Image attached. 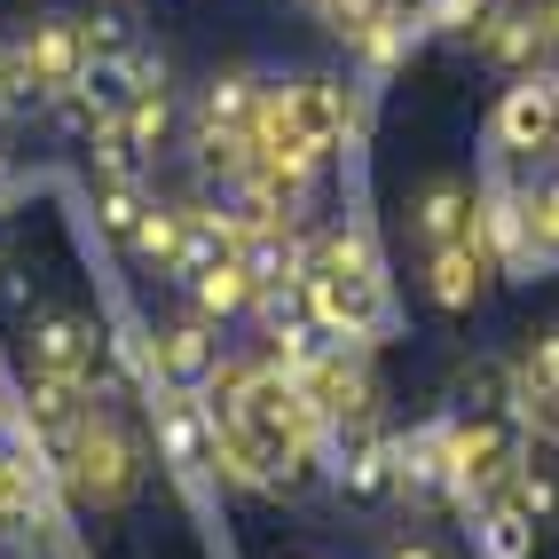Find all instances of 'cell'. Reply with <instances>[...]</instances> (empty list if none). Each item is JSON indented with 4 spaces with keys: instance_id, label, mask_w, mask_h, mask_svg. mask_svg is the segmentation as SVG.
Listing matches in <instances>:
<instances>
[{
    "instance_id": "cell-8",
    "label": "cell",
    "mask_w": 559,
    "mask_h": 559,
    "mask_svg": "<svg viewBox=\"0 0 559 559\" xmlns=\"http://www.w3.org/2000/svg\"><path fill=\"white\" fill-rule=\"evenodd\" d=\"M213 362H221V331H213V323H198V316L166 323L158 340L142 347V370H151L166 394H198V386L213 379Z\"/></svg>"
},
{
    "instance_id": "cell-4",
    "label": "cell",
    "mask_w": 559,
    "mask_h": 559,
    "mask_svg": "<svg viewBox=\"0 0 559 559\" xmlns=\"http://www.w3.org/2000/svg\"><path fill=\"white\" fill-rule=\"evenodd\" d=\"M9 71H16V95L32 103H63L71 87L87 80V48H80V16H32V32L9 48Z\"/></svg>"
},
{
    "instance_id": "cell-13",
    "label": "cell",
    "mask_w": 559,
    "mask_h": 559,
    "mask_svg": "<svg viewBox=\"0 0 559 559\" xmlns=\"http://www.w3.org/2000/svg\"><path fill=\"white\" fill-rule=\"evenodd\" d=\"M292 119H300V134L331 158V151L355 134V95H347V80H331V71H300V80H292Z\"/></svg>"
},
{
    "instance_id": "cell-21",
    "label": "cell",
    "mask_w": 559,
    "mask_h": 559,
    "mask_svg": "<svg viewBox=\"0 0 559 559\" xmlns=\"http://www.w3.org/2000/svg\"><path fill=\"white\" fill-rule=\"evenodd\" d=\"M190 300H198V323H229V316H245L252 308V276L237 269V260H221V269H205L198 284H190Z\"/></svg>"
},
{
    "instance_id": "cell-25",
    "label": "cell",
    "mask_w": 559,
    "mask_h": 559,
    "mask_svg": "<svg viewBox=\"0 0 559 559\" xmlns=\"http://www.w3.org/2000/svg\"><path fill=\"white\" fill-rule=\"evenodd\" d=\"M386 559H450V551H441V544H433L426 528H402V536L386 544Z\"/></svg>"
},
{
    "instance_id": "cell-1",
    "label": "cell",
    "mask_w": 559,
    "mask_h": 559,
    "mask_svg": "<svg viewBox=\"0 0 559 559\" xmlns=\"http://www.w3.org/2000/svg\"><path fill=\"white\" fill-rule=\"evenodd\" d=\"M300 300H308V323L331 347H362L370 355L386 340V269H379V252H370L362 229H323L308 245Z\"/></svg>"
},
{
    "instance_id": "cell-27",
    "label": "cell",
    "mask_w": 559,
    "mask_h": 559,
    "mask_svg": "<svg viewBox=\"0 0 559 559\" xmlns=\"http://www.w3.org/2000/svg\"><path fill=\"white\" fill-rule=\"evenodd\" d=\"M16 418V386H9V370H0V426Z\"/></svg>"
},
{
    "instance_id": "cell-5",
    "label": "cell",
    "mask_w": 559,
    "mask_h": 559,
    "mask_svg": "<svg viewBox=\"0 0 559 559\" xmlns=\"http://www.w3.org/2000/svg\"><path fill=\"white\" fill-rule=\"evenodd\" d=\"M520 465V441L504 418H473V426H441V489H457L473 504H489L504 489V473Z\"/></svg>"
},
{
    "instance_id": "cell-3",
    "label": "cell",
    "mask_w": 559,
    "mask_h": 559,
    "mask_svg": "<svg viewBox=\"0 0 559 559\" xmlns=\"http://www.w3.org/2000/svg\"><path fill=\"white\" fill-rule=\"evenodd\" d=\"M56 473H63V489L80 497V504L119 512L142 489V441L119 426V409H110V402H95L87 418H80V433L56 450Z\"/></svg>"
},
{
    "instance_id": "cell-22",
    "label": "cell",
    "mask_w": 559,
    "mask_h": 559,
    "mask_svg": "<svg viewBox=\"0 0 559 559\" xmlns=\"http://www.w3.org/2000/svg\"><path fill=\"white\" fill-rule=\"evenodd\" d=\"M520 213H528V260L536 269H559V174L520 190Z\"/></svg>"
},
{
    "instance_id": "cell-11",
    "label": "cell",
    "mask_w": 559,
    "mask_h": 559,
    "mask_svg": "<svg viewBox=\"0 0 559 559\" xmlns=\"http://www.w3.org/2000/svg\"><path fill=\"white\" fill-rule=\"evenodd\" d=\"M473 181L465 174H426L418 190H409V237H418L426 252L433 245H465L473 237Z\"/></svg>"
},
{
    "instance_id": "cell-28",
    "label": "cell",
    "mask_w": 559,
    "mask_h": 559,
    "mask_svg": "<svg viewBox=\"0 0 559 559\" xmlns=\"http://www.w3.org/2000/svg\"><path fill=\"white\" fill-rule=\"evenodd\" d=\"M300 9H308V16H331V9H340V0H300Z\"/></svg>"
},
{
    "instance_id": "cell-10",
    "label": "cell",
    "mask_w": 559,
    "mask_h": 559,
    "mask_svg": "<svg viewBox=\"0 0 559 559\" xmlns=\"http://www.w3.org/2000/svg\"><path fill=\"white\" fill-rule=\"evenodd\" d=\"M457 40H465L473 63H489V71H520V80L544 71V48H536V32H528V9H512V0H489Z\"/></svg>"
},
{
    "instance_id": "cell-7",
    "label": "cell",
    "mask_w": 559,
    "mask_h": 559,
    "mask_svg": "<svg viewBox=\"0 0 559 559\" xmlns=\"http://www.w3.org/2000/svg\"><path fill=\"white\" fill-rule=\"evenodd\" d=\"M24 355H32V379H71V386H87V394H95L103 340H95V323H87V316L40 308V316L24 323Z\"/></svg>"
},
{
    "instance_id": "cell-9",
    "label": "cell",
    "mask_w": 559,
    "mask_h": 559,
    "mask_svg": "<svg viewBox=\"0 0 559 559\" xmlns=\"http://www.w3.org/2000/svg\"><path fill=\"white\" fill-rule=\"evenodd\" d=\"M489 134H497V151H504V158H544L551 142H559V95H551L544 71H528L520 87H504Z\"/></svg>"
},
{
    "instance_id": "cell-19",
    "label": "cell",
    "mask_w": 559,
    "mask_h": 559,
    "mask_svg": "<svg viewBox=\"0 0 559 559\" xmlns=\"http://www.w3.org/2000/svg\"><path fill=\"white\" fill-rule=\"evenodd\" d=\"M127 245H134V260L142 269H158V276H181V245H190V205H142V221L127 229Z\"/></svg>"
},
{
    "instance_id": "cell-6",
    "label": "cell",
    "mask_w": 559,
    "mask_h": 559,
    "mask_svg": "<svg viewBox=\"0 0 559 559\" xmlns=\"http://www.w3.org/2000/svg\"><path fill=\"white\" fill-rule=\"evenodd\" d=\"M300 394L316 402V418L331 433H347V426H370V409H379V386H370V370H362V347H316V362L300 370Z\"/></svg>"
},
{
    "instance_id": "cell-29",
    "label": "cell",
    "mask_w": 559,
    "mask_h": 559,
    "mask_svg": "<svg viewBox=\"0 0 559 559\" xmlns=\"http://www.w3.org/2000/svg\"><path fill=\"white\" fill-rule=\"evenodd\" d=\"M544 80H551V95H559V71H544Z\"/></svg>"
},
{
    "instance_id": "cell-14",
    "label": "cell",
    "mask_w": 559,
    "mask_h": 559,
    "mask_svg": "<svg viewBox=\"0 0 559 559\" xmlns=\"http://www.w3.org/2000/svg\"><path fill=\"white\" fill-rule=\"evenodd\" d=\"M489 252H480L473 237L465 245H433L426 252V300L433 308H450V316H465V308H480V292H489Z\"/></svg>"
},
{
    "instance_id": "cell-23",
    "label": "cell",
    "mask_w": 559,
    "mask_h": 559,
    "mask_svg": "<svg viewBox=\"0 0 559 559\" xmlns=\"http://www.w3.org/2000/svg\"><path fill=\"white\" fill-rule=\"evenodd\" d=\"M480 551H489V559H528L536 551V528H528V520H520L512 504H480Z\"/></svg>"
},
{
    "instance_id": "cell-24",
    "label": "cell",
    "mask_w": 559,
    "mask_h": 559,
    "mask_svg": "<svg viewBox=\"0 0 559 559\" xmlns=\"http://www.w3.org/2000/svg\"><path fill=\"white\" fill-rule=\"evenodd\" d=\"M142 205H151V198H142V181H134V174H103L95 213H103V229H110V237H127L134 221H142Z\"/></svg>"
},
{
    "instance_id": "cell-30",
    "label": "cell",
    "mask_w": 559,
    "mask_h": 559,
    "mask_svg": "<svg viewBox=\"0 0 559 559\" xmlns=\"http://www.w3.org/2000/svg\"><path fill=\"white\" fill-rule=\"evenodd\" d=\"M0 174H9V158H0Z\"/></svg>"
},
{
    "instance_id": "cell-2",
    "label": "cell",
    "mask_w": 559,
    "mask_h": 559,
    "mask_svg": "<svg viewBox=\"0 0 559 559\" xmlns=\"http://www.w3.org/2000/svg\"><path fill=\"white\" fill-rule=\"evenodd\" d=\"M245 433L269 450L276 489H300V473L316 465V450L331 441V426L316 418V402L300 394V379H292V370H276L269 355L252 362V386H245Z\"/></svg>"
},
{
    "instance_id": "cell-26",
    "label": "cell",
    "mask_w": 559,
    "mask_h": 559,
    "mask_svg": "<svg viewBox=\"0 0 559 559\" xmlns=\"http://www.w3.org/2000/svg\"><path fill=\"white\" fill-rule=\"evenodd\" d=\"M16 103V71H9V48H0V110Z\"/></svg>"
},
{
    "instance_id": "cell-12",
    "label": "cell",
    "mask_w": 559,
    "mask_h": 559,
    "mask_svg": "<svg viewBox=\"0 0 559 559\" xmlns=\"http://www.w3.org/2000/svg\"><path fill=\"white\" fill-rule=\"evenodd\" d=\"M473 245L489 252V269L504 260V269H528V213H520V190L504 174H489V181H473Z\"/></svg>"
},
{
    "instance_id": "cell-17",
    "label": "cell",
    "mask_w": 559,
    "mask_h": 559,
    "mask_svg": "<svg viewBox=\"0 0 559 559\" xmlns=\"http://www.w3.org/2000/svg\"><path fill=\"white\" fill-rule=\"evenodd\" d=\"M252 110H260V71H213L205 95H198V142L205 134H252Z\"/></svg>"
},
{
    "instance_id": "cell-20",
    "label": "cell",
    "mask_w": 559,
    "mask_h": 559,
    "mask_svg": "<svg viewBox=\"0 0 559 559\" xmlns=\"http://www.w3.org/2000/svg\"><path fill=\"white\" fill-rule=\"evenodd\" d=\"M80 48H87V63H127L142 40H134V9L127 0H103V9H87L80 16Z\"/></svg>"
},
{
    "instance_id": "cell-18",
    "label": "cell",
    "mask_w": 559,
    "mask_h": 559,
    "mask_svg": "<svg viewBox=\"0 0 559 559\" xmlns=\"http://www.w3.org/2000/svg\"><path fill=\"white\" fill-rule=\"evenodd\" d=\"M497 504H512V512L528 520L536 536H559V465H544V457H528V450H520V465L504 473Z\"/></svg>"
},
{
    "instance_id": "cell-15",
    "label": "cell",
    "mask_w": 559,
    "mask_h": 559,
    "mask_svg": "<svg viewBox=\"0 0 559 559\" xmlns=\"http://www.w3.org/2000/svg\"><path fill=\"white\" fill-rule=\"evenodd\" d=\"M151 418H158V450H166V465H174L181 480H198V473H205V418H198V394H166V386H158Z\"/></svg>"
},
{
    "instance_id": "cell-16",
    "label": "cell",
    "mask_w": 559,
    "mask_h": 559,
    "mask_svg": "<svg viewBox=\"0 0 559 559\" xmlns=\"http://www.w3.org/2000/svg\"><path fill=\"white\" fill-rule=\"evenodd\" d=\"M166 127H174V87H127V103H119V151H127L134 174L158 158Z\"/></svg>"
}]
</instances>
